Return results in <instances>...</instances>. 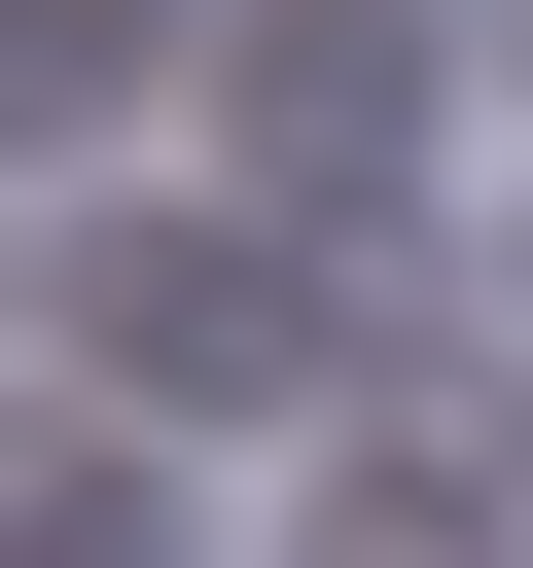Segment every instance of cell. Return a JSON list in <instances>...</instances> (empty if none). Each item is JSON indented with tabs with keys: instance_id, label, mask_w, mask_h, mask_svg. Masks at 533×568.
<instances>
[{
	"instance_id": "277c9868",
	"label": "cell",
	"mask_w": 533,
	"mask_h": 568,
	"mask_svg": "<svg viewBox=\"0 0 533 568\" xmlns=\"http://www.w3.org/2000/svg\"><path fill=\"white\" fill-rule=\"evenodd\" d=\"M462 71H533V0H462Z\"/></svg>"
},
{
	"instance_id": "3957f363",
	"label": "cell",
	"mask_w": 533,
	"mask_h": 568,
	"mask_svg": "<svg viewBox=\"0 0 533 568\" xmlns=\"http://www.w3.org/2000/svg\"><path fill=\"white\" fill-rule=\"evenodd\" d=\"M0 568H178V497H142L107 426H0Z\"/></svg>"
},
{
	"instance_id": "7a4b0ae2",
	"label": "cell",
	"mask_w": 533,
	"mask_h": 568,
	"mask_svg": "<svg viewBox=\"0 0 533 568\" xmlns=\"http://www.w3.org/2000/svg\"><path fill=\"white\" fill-rule=\"evenodd\" d=\"M213 142H249L284 213H355V178L426 142V0H213Z\"/></svg>"
},
{
	"instance_id": "5b68a950",
	"label": "cell",
	"mask_w": 533,
	"mask_h": 568,
	"mask_svg": "<svg viewBox=\"0 0 533 568\" xmlns=\"http://www.w3.org/2000/svg\"><path fill=\"white\" fill-rule=\"evenodd\" d=\"M497 320H533V213H497Z\"/></svg>"
},
{
	"instance_id": "6da1fadb",
	"label": "cell",
	"mask_w": 533,
	"mask_h": 568,
	"mask_svg": "<svg viewBox=\"0 0 533 568\" xmlns=\"http://www.w3.org/2000/svg\"><path fill=\"white\" fill-rule=\"evenodd\" d=\"M71 355H107L142 426H213V390H320L355 320H320V248H249V213H107V248H71Z\"/></svg>"
}]
</instances>
